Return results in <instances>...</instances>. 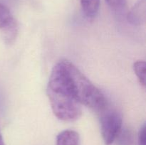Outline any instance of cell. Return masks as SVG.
Returning a JSON list of instances; mask_svg holds the SVG:
<instances>
[{"instance_id": "cell-1", "label": "cell", "mask_w": 146, "mask_h": 145, "mask_svg": "<svg viewBox=\"0 0 146 145\" xmlns=\"http://www.w3.org/2000/svg\"><path fill=\"white\" fill-rule=\"evenodd\" d=\"M47 95L54 115L65 122H74L82 114L81 105L72 92L61 61L54 65L47 85Z\"/></svg>"}, {"instance_id": "cell-2", "label": "cell", "mask_w": 146, "mask_h": 145, "mask_svg": "<svg viewBox=\"0 0 146 145\" xmlns=\"http://www.w3.org/2000/svg\"><path fill=\"white\" fill-rule=\"evenodd\" d=\"M61 61L73 93L79 103L94 110H103L107 106V101L102 92L74 64L67 60Z\"/></svg>"}, {"instance_id": "cell-3", "label": "cell", "mask_w": 146, "mask_h": 145, "mask_svg": "<svg viewBox=\"0 0 146 145\" xmlns=\"http://www.w3.org/2000/svg\"><path fill=\"white\" fill-rule=\"evenodd\" d=\"M106 107L101 111V132L105 144L111 145L122 129L123 120L119 112L115 109L106 110Z\"/></svg>"}, {"instance_id": "cell-4", "label": "cell", "mask_w": 146, "mask_h": 145, "mask_svg": "<svg viewBox=\"0 0 146 145\" xmlns=\"http://www.w3.org/2000/svg\"><path fill=\"white\" fill-rule=\"evenodd\" d=\"M128 21L133 26H141L145 22L146 0H139L128 14Z\"/></svg>"}, {"instance_id": "cell-5", "label": "cell", "mask_w": 146, "mask_h": 145, "mask_svg": "<svg viewBox=\"0 0 146 145\" xmlns=\"http://www.w3.org/2000/svg\"><path fill=\"white\" fill-rule=\"evenodd\" d=\"M56 145H81L79 134L71 129L62 131L57 136Z\"/></svg>"}, {"instance_id": "cell-6", "label": "cell", "mask_w": 146, "mask_h": 145, "mask_svg": "<svg viewBox=\"0 0 146 145\" xmlns=\"http://www.w3.org/2000/svg\"><path fill=\"white\" fill-rule=\"evenodd\" d=\"M83 12L88 18H94L98 14L100 0H81Z\"/></svg>"}, {"instance_id": "cell-7", "label": "cell", "mask_w": 146, "mask_h": 145, "mask_svg": "<svg viewBox=\"0 0 146 145\" xmlns=\"http://www.w3.org/2000/svg\"><path fill=\"white\" fill-rule=\"evenodd\" d=\"M15 21L8 7L0 2V29L7 28Z\"/></svg>"}, {"instance_id": "cell-8", "label": "cell", "mask_w": 146, "mask_h": 145, "mask_svg": "<svg viewBox=\"0 0 146 145\" xmlns=\"http://www.w3.org/2000/svg\"><path fill=\"white\" fill-rule=\"evenodd\" d=\"M115 141L117 142V145H133V134L129 129L122 127L115 142Z\"/></svg>"}, {"instance_id": "cell-9", "label": "cell", "mask_w": 146, "mask_h": 145, "mask_svg": "<svg viewBox=\"0 0 146 145\" xmlns=\"http://www.w3.org/2000/svg\"><path fill=\"white\" fill-rule=\"evenodd\" d=\"M146 64L144 61H138L133 64V70L140 82L143 87L145 86Z\"/></svg>"}, {"instance_id": "cell-10", "label": "cell", "mask_w": 146, "mask_h": 145, "mask_svg": "<svg viewBox=\"0 0 146 145\" xmlns=\"http://www.w3.org/2000/svg\"><path fill=\"white\" fill-rule=\"evenodd\" d=\"M3 31H4V38L7 44L12 43L16 39L17 32H18V24H17V21H15L11 25L7 26V28H4Z\"/></svg>"}, {"instance_id": "cell-11", "label": "cell", "mask_w": 146, "mask_h": 145, "mask_svg": "<svg viewBox=\"0 0 146 145\" xmlns=\"http://www.w3.org/2000/svg\"><path fill=\"white\" fill-rule=\"evenodd\" d=\"M105 1L111 9L118 12L124 11L126 7V0H105Z\"/></svg>"}, {"instance_id": "cell-12", "label": "cell", "mask_w": 146, "mask_h": 145, "mask_svg": "<svg viewBox=\"0 0 146 145\" xmlns=\"http://www.w3.org/2000/svg\"><path fill=\"white\" fill-rule=\"evenodd\" d=\"M146 126L144 124L142 127L140 129L139 134H138V145H145L146 142Z\"/></svg>"}, {"instance_id": "cell-13", "label": "cell", "mask_w": 146, "mask_h": 145, "mask_svg": "<svg viewBox=\"0 0 146 145\" xmlns=\"http://www.w3.org/2000/svg\"><path fill=\"white\" fill-rule=\"evenodd\" d=\"M0 145H5V143H4V139H3L1 132H0Z\"/></svg>"}]
</instances>
